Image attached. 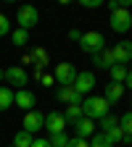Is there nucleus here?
I'll return each instance as SVG.
<instances>
[{
    "label": "nucleus",
    "mask_w": 132,
    "mask_h": 147,
    "mask_svg": "<svg viewBox=\"0 0 132 147\" xmlns=\"http://www.w3.org/2000/svg\"><path fill=\"white\" fill-rule=\"evenodd\" d=\"M122 97H124V84H114V82H108L106 89H103V100H106L108 105H114V102H119Z\"/></svg>",
    "instance_id": "obj_14"
},
{
    "label": "nucleus",
    "mask_w": 132,
    "mask_h": 147,
    "mask_svg": "<svg viewBox=\"0 0 132 147\" xmlns=\"http://www.w3.org/2000/svg\"><path fill=\"white\" fill-rule=\"evenodd\" d=\"M79 37H82V32H79V29H69V40L79 42Z\"/></svg>",
    "instance_id": "obj_32"
},
{
    "label": "nucleus",
    "mask_w": 132,
    "mask_h": 147,
    "mask_svg": "<svg viewBox=\"0 0 132 147\" xmlns=\"http://www.w3.org/2000/svg\"><path fill=\"white\" fill-rule=\"evenodd\" d=\"M90 58H92V63H95V68H101V71H108L111 66H116V61H114V53H111V47H103L101 53L90 55Z\"/></svg>",
    "instance_id": "obj_13"
},
{
    "label": "nucleus",
    "mask_w": 132,
    "mask_h": 147,
    "mask_svg": "<svg viewBox=\"0 0 132 147\" xmlns=\"http://www.w3.org/2000/svg\"><path fill=\"white\" fill-rule=\"evenodd\" d=\"M90 147H114V144H111V139H108L103 131H95V134H92V142H90Z\"/></svg>",
    "instance_id": "obj_23"
},
{
    "label": "nucleus",
    "mask_w": 132,
    "mask_h": 147,
    "mask_svg": "<svg viewBox=\"0 0 132 147\" xmlns=\"http://www.w3.org/2000/svg\"><path fill=\"white\" fill-rule=\"evenodd\" d=\"M11 42H13L16 47H24V45L29 42V32H24V29H16V32L11 34Z\"/></svg>",
    "instance_id": "obj_22"
},
{
    "label": "nucleus",
    "mask_w": 132,
    "mask_h": 147,
    "mask_svg": "<svg viewBox=\"0 0 132 147\" xmlns=\"http://www.w3.org/2000/svg\"><path fill=\"white\" fill-rule=\"evenodd\" d=\"M82 5H85V8H101L103 0H82Z\"/></svg>",
    "instance_id": "obj_30"
},
{
    "label": "nucleus",
    "mask_w": 132,
    "mask_h": 147,
    "mask_svg": "<svg viewBox=\"0 0 132 147\" xmlns=\"http://www.w3.org/2000/svg\"><path fill=\"white\" fill-rule=\"evenodd\" d=\"M13 105L29 113V110H34V105H37V97L32 95L29 89H16L13 92Z\"/></svg>",
    "instance_id": "obj_8"
},
{
    "label": "nucleus",
    "mask_w": 132,
    "mask_h": 147,
    "mask_svg": "<svg viewBox=\"0 0 132 147\" xmlns=\"http://www.w3.org/2000/svg\"><path fill=\"white\" fill-rule=\"evenodd\" d=\"M55 100L64 105H82V95L74 87H58L55 89Z\"/></svg>",
    "instance_id": "obj_9"
},
{
    "label": "nucleus",
    "mask_w": 132,
    "mask_h": 147,
    "mask_svg": "<svg viewBox=\"0 0 132 147\" xmlns=\"http://www.w3.org/2000/svg\"><path fill=\"white\" fill-rule=\"evenodd\" d=\"M21 126H24V131H29L34 137V131L45 129V113H40V110H29V113L24 116V121H21Z\"/></svg>",
    "instance_id": "obj_6"
},
{
    "label": "nucleus",
    "mask_w": 132,
    "mask_h": 147,
    "mask_svg": "<svg viewBox=\"0 0 132 147\" xmlns=\"http://www.w3.org/2000/svg\"><path fill=\"white\" fill-rule=\"evenodd\" d=\"M32 134L29 131H24V129H21V131H18L16 137H13V147H32Z\"/></svg>",
    "instance_id": "obj_21"
},
{
    "label": "nucleus",
    "mask_w": 132,
    "mask_h": 147,
    "mask_svg": "<svg viewBox=\"0 0 132 147\" xmlns=\"http://www.w3.org/2000/svg\"><path fill=\"white\" fill-rule=\"evenodd\" d=\"M64 118H66V123H77L79 118H85V113H82V105H66V110H64Z\"/></svg>",
    "instance_id": "obj_16"
},
{
    "label": "nucleus",
    "mask_w": 132,
    "mask_h": 147,
    "mask_svg": "<svg viewBox=\"0 0 132 147\" xmlns=\"http://www.w3.org/2000/svg\"><path fill=\"white\" fill-rule=\"evenodd\" d=\"M32 147H50V142L42 139V137H37V139H32Z\"/></svg>",
    "instance_id": "obj_31"
},
{
    "label": "nucleus",
    "mask_w": 132,
    "mask_h": 147,
    "mask_svg": "<svg viewBox=\"0 0 132 147\" xmlns=\"http://www.w3.org/2000/svg\"><path fill=\"white\" fill-rule=\"evenodd\" d=\"M74 76H77V68H74L71 63H55L53 79L58 82L61 87H71V84H74Z\"/></svg>",
    "instance_id": "obj_5"
},
{
    "label": "nucleus",
    "mask_w": 132,
    "mask_h": 147,
    "mask_svg": "<svg viewBox=\"0 0 132 147\" xmlns=\"http://www.w3.org/2000/svg\"><path fill=\"white\" fill-rule=\"evenodd\" d=\"M40 84H42V87H53V84H55V79H53V74H42V79H40Z\"/></svg>",
    "instance_id": "obj_29"
},
{
    "label": "nucleus",
    "mask_w": 132,
    "mask_h": 147,
    "mask_svg": "<svg viewBox=\"0 0 132 147\" xmlns=\"http://www.w3.org/2000/svg\"><path fill=\"white\" fill-rule=\"evenodd\" d=\"M108 26L114 29L116 34H127V32L132 29V13H129V8H116V11H111Z\"/></svg>",
    "instance_id": "obj_3"
},
{
    "label": "nucleus",
    "mask_w": 132,
    "mask_h": 147,
    "mask_svg": "<svg viewBox=\"0 0 132 147\" xmlns=\"http://www.w3.org/2000/svg\"><path fill=\"white\" fill-rule=\"evenodd\" d=\"M129 142H132V139H129Z\"/></svg>",
    "instance_id": "obj_35"
},
{
    "label": "nucleus",
    "mask_w": 132,
    "mask_h": 147,
    "mask_svg": "<svg viewBox=\"0 0 132 147\" xmlns=\"http://www.w3.org/2000/svg\"><path fill=\"white\" fill-rule=\"evenodd\" d=\"M119 126H122V131L132 139V110H129V113H124V116L119 118Z\"/></svg>",
    "instance_id": "obj_25"
},
{
    "label": "nucleus",
    "mask_w": 132,
    "mask_h": 147,
    "mask_svg": "<svg viewBox=\"0 0 132 147\" xmlns=\"http://www.w3.org/2000/svg\"><path fill=\"white\" fill-rule=\"evenodd\" d=\"M106 137L111 139V144H119V142H129V137L122 131V126H114L111 131H106Z\"/></svg>",
    "instance_id": "obj_19"
},
{
    "label": "nucleus",
    "mask_w": 132,
    "mask_h": 147,
    "mask_svg": "<svg viewBox=\"0 0 132 147\" xmlns=\"http://www.w3.org/2000/svg\"><path fill=\"white\" fill-rule=\"evenodd\" d=\"M108 110H111V105L103 100V95H101V97H87V100L82 102V113H85V118H90V121H98V118L108 116Z\"/></svg>",
    "instance_id": "obj_1"
},
{
    "label": "nucleus",
    "mask_w": 132,
    "mask_h": 147,
    "mask_svg": "<svg viewBox=\"0 0 132 147\" xmlns=\"http://www.w3.org/2000/svg\"><path fill=\"white\" fill-rule=\"evenodd\" d=\"M50 147H66L69 144V137H66V131H61V134H50Z\"/></svg>",
    "instance_id": "obj_26"
},
{
    "label": "nucleus",
    "mask_w": 132,
    "mask_h": 147,
    "mask_svg": "<svg viewBox=\"0 0 132 147\" xmlns=\"http://www.w3.org/2000/svg\"><path fill=\"white\" fill-rule=\"evenodd\" d=\"M74 89L79 92V95H87V92L95 87V74L92 71H77V76H74Z\"/></svg>",
    "instance_id": "obj_7"
},
{
    "label": "nucleus",
    "mask_w": 132,
    "mask_h": 147,
    "mask_svg": "<svg viewBox=\"0 0 132 147\" xmlns=\"http://www.w3.org/2000/svg\"><path fill=\"white\" fill-rule=\"evenodd\" d=\"M111 53H114V61H116L119 66H127V63L132 61V42L122 40V42H116L114 47H111Z\"/></svg>",
    "instance_id": "obj_11"
},
{
    "label": "nucleus",
    "mask_w": 132,
    "mask_h": 147,
    "mask_svg": "<svg viewBox=\"0 0 132 147\" xmlns=\"http://www.w3.org/2000/svg\"><path fill=\"white\" fill-rule=\"evenodd\" d=\"M74 131H77L79 139H87L95 134V121H90V118H79L77 123H74Z\"/></svg>",
    "instance_id": "obj_15"
},
{
    "label": "nucleus",
    "mask_w": 132,
    "mask_h": 147,
    "mask_svg": "<svg viewBox=\"0 0 132 147\" xmlns=\"http://www.w3.org/2000/svg\"><path fill=\"white\" fill-rule=\"evenodd\" d=\"M124 87H127V89H132V71L127 74V79H124Z\"/></svg>",
    "instance_id": "obj_33"
},
{
    "label": "nucleus",
    "mask_w": 132,
    "mask_h": 147,
    "mask_svg": "<svg viewBox=\"0 0 132 147\" xmlns=\"http://www.w3.org/2000/svg\"><path fill=\"white\" fill-rule=\"evenodd\" d=\"M108 74H111V82H114V84H124V79H127L129 68L116 63V66H111V68H108Z\"/></svg>",
    "instance_id": "obj_17"
},
{
    "label": "nucleus",
    "mask_w": 132,
    "mask_h": 147,
    "mask_svg": "<svg viewBox=\"0 0 132 147\" xmlns=\"http://www.w3.org/2000/svg\"><path fill=\"white\" fill-rule=\"evenodd\" d=\"M3 79H5V71H3V68H0V82H3Z\"/></svg>",
    "instance_id": "obj_34"
},
{
    "label": "nucleus",
    "mask_w": 132,
    "mask_h": 147,
    "mask_svg": "<svg viewBox=\"0 0 132 147\" xmlns=\"http://www.w3.org/2000/svg\"><path fill=\"white\" fill-rule=\"evenodd\" d=\"M16 21H18V29L29 32V29L37 26V21H40V11H37L34 5H21L18 13H16Z\"/></svg>",
    "instance_id": "obj_4"
},
{
    "label": "nucleus",
    "mask_w": 132,
    "mask_h": 147,
    "mask_svg": "<svg viewBox=\"0 0 132 147\" xmlns=\"http://www.w3.org/2000/svg\"><path fill=\"white\" fill-rule=\"evenodd\" d=\"M8 32H11V21H8L5 13H0V37H5Z\"/></svg>",
    "instance_id": "obj_27"
},
{
    "label": "nucleus",
    "mask_w": 132,
    "mask_h": 147,
    "mask_svg": "<svg viewBox=\"0 0 132 147\" xmlns=\"http://www.w3.org/2000/svg\"><path fill=\"white\" fill-rule=\"evenodd\" d=\"M13 105V89L11 87H0V113Z\"/></svg>",
    "instance_id": "obj_18"
},
{
    "label": "nucleus",
    "mask_w": 132,
    "mask_h": 147,
    "mask_svg": "<svg viewBox=\"0 0 132 147\" xmlns=\"http://www.w3.org/2000/svg\"><path fill=\"white\" fill-rule=\"evenodd\" d=\"M66 147H90V142H87V139H79V137H74V139H69Z\"/></svg>",
    "instance_id": "obj_28"
},
{
    "label": "nucleus",
    "mask_w": 132,
    "mask_h": 147,
    "mask_svg": "<svg viewBox=\"0 0 132 147\" xmlns=\"http://www.w3.org/2000/svg\"><path fill=\"white\" fill-rule=\"evenodd\" d=\"M106 47V37L101 34V32H82V37H79V50L82 53H87V55H95V53H101Z\"/></svg>",
    "instance_id": "obj_2"
},
{
    "label": "nucleus",
    "mask_w": 132,
    "mask_h": 147,
    "mask_svg": "<svg viewBox=\"0 0 132 147\" xmlns=\"http://www.w3.org/2000/svg\"><path fill=\"white\" fill-rule=\"evenodd\" d=\"M29 58H32V61H37V66H40V68H45V63H48V53H45L42 47H34Z\"/></svg>",
    "instance_id": "obj_24"
},
{
    "label": "nucleus",
    "mask_w": 132,
    "mask_h": 147,
    "mask_svg": "<svg viewBox=\"0 0 132 147\" xmlns=\"http://www.w3.org/2000/svg\"><path fill=\"white\" fill-rule=\"evenodd\" d=\"M45 129L50 134H61L66 129V118L64 113H58V110H50V113H45Z\"/></svg>",
    "instance_id": "obj_10"
},
{
    "label": "nucleus",
    "mask_w": 132,
    "mask_h": 147,
    "mask_svg": "<svg viewBox=\"0 0 132 147\" xmlns=\"http://www.w3.org/2000/svg\"><path fill=\"white\" fill-rule=\"evenodd\" d=\"M27 71L21 68V66H11V68H5V82L8 84H13V87H18V89H27Z\"/></svg>",
    "instance_id": "obj_12"
},
{
    "label": "nucleus",
    "mask_w": 132,
    "mask_h": 147,
    "mask_svg": "<svg viewBox=\"0 0 132 147\" xmlns=\"http://www.w3.org/2000/svg\"><path fill=\"white\" fill-rule=\"evenodd\" d=\"M98 126H101V131L106 134V131H111V129H114V126H119V118L116 116H103V118H98Z\"/></svg>",
    "instance_id": "obj_20"
}]
</instances>
